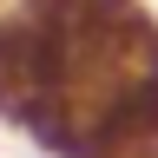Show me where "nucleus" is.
I'll use <instances>...</instances> for the list:
<instances>
[{
    "label": "nucleus",
    "instance_id": "1",
    "mask_svg": "<svg viewBox=\"0 0 158 158\" xmlns=\"http://www.w3.org/2000/svg\"><path fill=\"white\" fill-rule=\"evenodd\" d=\"M0 118L46 158H158V13L145 0H13Z\"/></svg>",
    "mask_w": 158,
    "mask_h": 158
}]
</instances>
